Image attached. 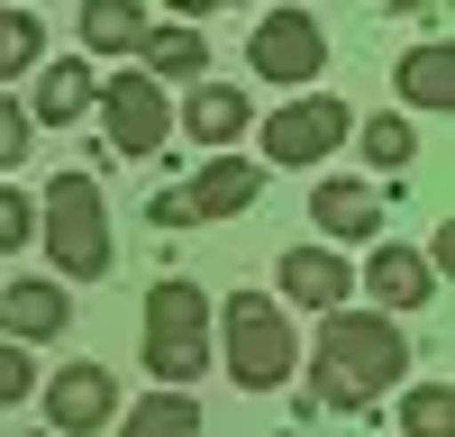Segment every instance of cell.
Listing matches in <instances>:
<instances>
[{
	"mask_svg": "<svg viewBox=\"0 0 455 437\" xmlns=\"http://www.w3.org/2000/svg\"><path fill=\"white\" fill-rule=\"evenodd\" d=\"M36 237V201L28 192H10V182H0V255H19Z\"/></svg>",
	"mask_w": 455,
	"mask_h": 437,
	"instance_id": "cb8c5ba5",
	"label": "cell"
},
{
	"mask_svg": "<svg viewBox=\"0 0 455 437\" xmlns=\"http://www.w3.org/2000/svg\"><path fill=\"white\" fill-rule=\"evenodd\" d=\"M92 100H100L92 55H46V64H36V100H28V119H36V128H73V119H92Z\"/></svg>",
	"mask_w": 455,
	"mask_h": 437,
	"instance_id": "4fadbf2b",
	"label": "cell"
},
{
	"mask_svg": "<svg viewBox=\"0 0 455 437\" xmlns=\"http://www.w3.org/2000/svg\"><path fill=\"white\" fill-rule=\"evenodd\" d=\"M347 137H355V109L337 100V91H300V100H283L274 119L255 128L264 164H283V173H310V164H328Z\"/></svg>",
	"mask_w": 455,
	"mask_h": 437,
	"instance_id": "5b68a950",
	"label": "cell"
},
{
	"mask_svg": "<svg viewBox=\"0 0 455 437\" xmlns=\"http://www.w3.org/2000/svg\"><path fill=\"white\" fill-rule=\"evenodd\" d=\"M146 73H156V83H192V73H210V36H201V19H173V28H146Z\"/></svg>",
	"mask_w": 455,
	"mask_h": 437,
	"instance_id": "2e32d148",
	"label": "cell"
},
{
	"mask_svg": "<svg viewBox=\"0 0 455 437\" xmlns=\"http://www.w3.org/2000/svg\"><path fill=\"white\" fill-rule=\"evenodd\" d=\"M28 64H46V28H36V10H19V0H0V83Z\"/></svg>",
	"mask_w": 455,
	"mask_h": 437,
	"instance_id": "44dd1931",
	"label": "cell"
},
{
	"mask_svg": "<svg viewBox=\"0 0 455 437\" xmlns=\"http://www.w3.org/2000/svg\"><path fill=\"white\" fill-rule=\"evenodd\" d=\"M146 218H156V228H192V210H182V192H156V210H146Z\"/></svg>",
	"mask_w": 455,
	"mask_h": 437,
	"instance_id": "484cf974",
	"label": "cell"
},
{
	"mask_svg": "<svg viewBox=\"0 0 455 437\" xmlns=\"http://www.w3.org/2000/svg\"><path fill=\"white\" fill-rule=\"evenodd\" d=\"M383 10H446V0H383Z\"/></svg>",
	"mask_w": 455,
	"mask_h": 437,
	"instance_id": "83f0119b",
	"label": "cell"
},
{
	"mask_svg": "<svg viewBox=\"0 0 455 437\" xmlns=\"http://www.w3.org/2000/svg\"><path fill=\"white\" fill-rule=\"evenodd\" d=\"M401 319L383 310H319V346H310V401L319 410H373L383 392H401Z\"/></svg>",
	"mask_w": 455,
	"mask_h": 437,
	"instance_id": "6da1fadb",
	"label": "cell"
},
{
	"mask_svg": "<svg viewBox=\"0 0 455 437\" xmlns=\"http://www.w3.org/2000/svg\"><path fill=\"white\" fill-rule=\"evenodd\" d=\"M146 28H156V19H146L137 0H83V46L92 55H137Z\"/></svg>",
	"mask_w": 455,
	"mask_h": 437,
	"instance_id": "ac0fdd59",
	"label": "cell"
},
{
	"mask_svg": "<svg viewBox=\"0 0 455 437\" xmlns=\"http://www.w3.org/2000/svg\"><path fill=\"white\" fill-rule=\"evenodd\" d=\"M73 328V291L55 274H19V282H0V338L10 346H46Z\"/></svg>",
	"mask_w": 455,
	"mask_h": 437,
	"instance_id": "8fae6325",
	"label": "cell"
},
{
	"mask_svg": "<svg viewBox=\"0 0 455 437\" xmlns=\"http://www.w3.org/2000/svg\"><path fill=\"white\" fill-rule=\"evenodd\" d=\"M210 346H219V364H228L246 392L291 383V364H300V346H291V310L274 301V291H237L228 310H210Z\"/></svg>",
	"mask_w": 455,
	"mask_h": 437,
	"instance_id": "277c9868",
	"label": "cell"
},
{
	"mask_svg": "<svg viewBox=\"0 0 455 437\" xmlns=\"http://www.w3.org/2000/svg\"><path fill=\"white\" fill-rule=\"evenodd\" d=\"M255 192H264V173L246 155H210L192 182H182V210L192 218H237V210H255Z\"/></svg>",
	"mask_w": 455,
	"mask_h": 437,
	"instance_id": "9a60e30c",
	"label": "cell"
},
{
	"mask_svg": "<svg viewBox=\"0 0 455 437\" xmlns=\"http://www.w3.org/2000/svg\"><path fill=\"white\" fill-rule=\"evenodd\" d=\"M274 301H283V310H347V301H355L347 246H291L283 265H274Z\"/></svg>",
	"mask_w": 455,
	"mask_h": 437,
	"instance_id": "9c48e42d",
	"label": "cell"
},
{
	"mask_svg": "<svg viewBox=\"0 0 455 437\" xmlns=\"http://www.w3.org/2000/svg\"><path fill=\"white\" fill-rule=\"evenodd\" d=\"M119 437H201V401L192 392H146L137 410H119Z\"/></svg>",
	"mask_w": 455,
	"mask_h": 437,
	"instance_id": "d6986e66",
	"label": "cell"
},
{
	"mask_svg": "<svg viewBox=\"0 0 455 437\" xmlns=\"http://www.w3.org/2000/svg\"><path fill=\"white\" fill-rule=\"evenodd\" d=\"M246 128H255V100L237 83H192L182 91V137L192 146H237Z\"/></svg>",
	"mask_w": 455,
	"mask_h": 437,
	"instance_id": "5bb4252c",
	"label": "cell"
},
{
	"mask_svg": "<svg viewBox=\"0 0 455 437\" xmlns=\"http://www.w3.org/2000/svg\"><path fill=\"white\" fill-rule=\"evenodd\" d=\"M274 437H300V428H274Z\"/></svg>",
	"mask_w": 455,
	"mask_h": 437,
	"instance_id": "f1b7e54d",
	"label": "cell"
},
{
	"mask_svg": "<svg viewBox=\"0 0 455 437\" xmlns=\"http://www.w3.org/2000/svg\"><path fill=\"white\" fill-rule=\"evenodd\" d=\"M210 364H219V346H210V291L192 274H164L156 291H146V374H156L164 392H192Z\"/></svg>",
	"mask_w": 455,
	"mask_h": 437,
	"instance_id": "3957f363",
	"label": "cell"
},
{
	"mask_svg": "<svg viewBox=\"0 0 455 437\" xmlns=\"http://www.w3.org/2000/svg\"><path fill=\"white\" fill-rule=\"evenodd\" d=\"M401 437H455V392L446 383H410L401 392Z\"/></svg>",
	"mask_w": 455,
	"mask_h": 437,
	"instance_id": "7402d4cb",
	"label": "cell"
},
{
	"mask_svg": "<svg viewBox=\"0 0 455 437\" xmlns=\"http://www.w3.org/2000/svg\"><path fill=\"white\" fill-rule=\"evenodd\" d=\"M246 64H255V83H283V91H300V83H319L328 73V28L310 19V10H264L255 19V36H246Z\"/></svg>",
	"mask_w": 455,
	"mask_h": 437,
	"instance_id": "8992f818",
	"label": "cell"
},
{
	"mask_svg": "<svg viewBox=\"0 0 455 437\" xmlns=\"http://www.w3.org/2000/svg\"><path fill=\"white\" fill-rule=\"evenodd\" d=\"M210 10H255V0H173V19H210Z\"/></svg>",
	"mask_w": 455,
	"mask_h": 437,
	"instance_id": "4316f807",
	"label": "cell"
},
{
	"mask_svg": "<svg viewBox=\"0 0 455 437\" xmlns=\"http://www.w3.org/2000/svg\"><path fill=\"white\" fill-rule=\"evenodd\" d=\"M36 246H46L55 282H100L119 265V237H109V201L92 173H55L46 201H36Z\"/></svg>",
	"mask_w": 455,
	"mask_h": 437,
	"instance_id": "7a4b0ae2",
	"label": "cell"
},
{
	"mask_svg": "<svg viewBox=\"0 0 455 437\" xmlns=\"http://www.w3.org/2000/svg\"><path fill=\"white\" fill-rule=\"evenodd\" d=\"M401 100L410 109H446L455 100V46H446V36H428V46L401 55Z\"/></svg>",
	"mask_w": 455,
	"mask_h": 437,
	"instance_id": "e0dca14e",
	"label": "cell"
},
{
	"mask_svg": "<svg viewBox=\"0 0 455 437\" xmlns=\"http://www.w3.org/2000/svg\"><path fill=\"white\" fill-rule=\"evenodd\" d=\"M355 155L373 173H410V155H419V137H410L401 109H383V119H355Z\"/></svg>",
	"mask_w": 455,
	"mask_h": 437,
	"instance_id": "ffe728a7",
	"label": "cell"
},
{
	"mask_svg": "<svg viewBox=\"0 0 455 437\" xmlns=\"http://www.w3.org/2000/svg\"><path fill=\"white\" fill-rule=\"evenodd\" d=\"M310 218H319V246H373V237H383V192L328 173L319 192H310Z\"/></svg>",
	"mask_w": 455,
	"mask_h": 437,
	"instance_id": "7c38bea8",
	"label": "cell"
},
{
	"mask_svg": "<svg viewBox=\"0 0 455 437\" xmlns=\"http://www.w3.org/2000/svg\"><path fill=\"white\" fill-rule=\"evenodd\" d=\"M119 419V374L109 364H55L46 374V428L55 437H100Z\"/></svg>",
	"mask_w": 455,
	"mask_h": 437,
	"instance_id": "ba28073f",
	"label": "cell"
},
{
	"mask_svg": "<svg viewBox=\"0 0 455 437\" xmlns=\"http://www.w3.org/2000/svg\"><path fill=\"white\" fill-rule=\"evenodd\" d=\"M28 146H36L28 100H19V91H0V173H10V164H28Z\"/></svg>",
	"mask_w": 455,
	"mask_h": 437,
	"instance_id": "603a6c76",
	"label": "cell"
},
{
	"mask_svg": "<svg viewBox=\"0 0 455 437\" xmlns=\"http://www.w3.org/2000/svg\"><path fill=\"white\" fill-rule=\"evenodd\" d=\"M28 392H36V364H28V346H10V338H0V410H19Z\"/></svg>",
	"mask_w": 455,
	"mask_h": 437,
	"instance_id": "d4e9b609",
	"label": "cell"
},
{
	"mask_svg": "<svg viewBox=\"0 0 455 437\" xmlns=\"http://www.w3.org/2000/svg\"><path fill=\"white\" fill-rule=\"evenodd\" d=\"M355 291H373V310H383V319H410V310H428V301H437V265H428L419 246L373 237V255H364Z\"/></svg>",
	"mask_w": 455,
	"mask_h": 437,
	"instance_id": "30bf717a",
	"label": "cell"
},
{
	"mask_svg": "<svg viewBox=\"0 0 455 437\" xmlns=\"http://www.w3.org/2000/svg\"><path fill=\"white\" fill-rule=\"evenodd\" d=\"M92 109L109 119V155H156V146L173 137V91L156 83V73H109Z\"/></svg>",
	"mask_w": 455,
	"mask_h": 437,
	"instance_id": "52a82bcc",
	"label": "cell"
}]
</instances>
